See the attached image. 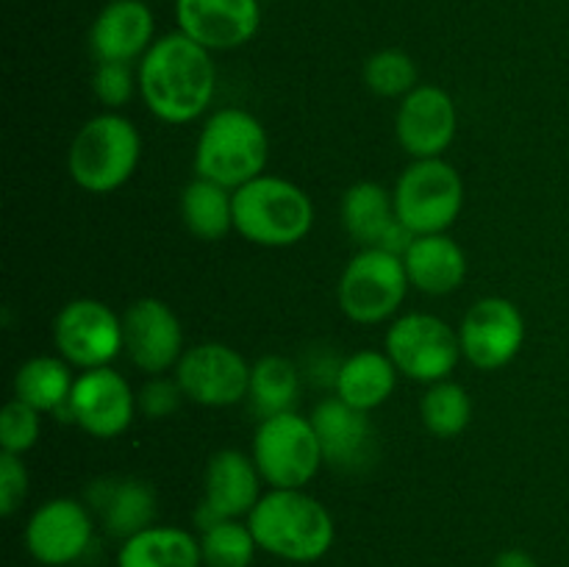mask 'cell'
Instances as JSON below:
<instances>
[{
    "mask_svg": "<svg viewBox=\"0 0 569 567\" xmlns=\"http://www.w3.org/2000/svg\"><path fill=\"white\" fill-rule=\"evenodd\" d=\"M267 159H270V139L264 126L259 117L244 109L214 111L203 122L194 145L198 178H209L231 192L264 176Z\"/></svg>",
    "mask_w": 569,
    "mask_h": 567,
    "instance_id": "3",
    "label": "cell"
},
{
    "mask_svg": "<svg viewBox=\"0 0 569 567\" xmlns=\"http://www.w3.org/2000/svg\"><path fill=\"white\" fill-rule=\"evenodd\" d=\"M383 345L400 376L420 384L445 381L461 359L459 331H453L442 317L426 311L400 315L389 326Z\"/></svg>",
    "mask_w": 569,
    "mask_h": 567,
    "instance_id": "9",
    "label": "cell"
},
{
    "mask_svg": "<svg viewBox=\"0 0 569 567\" xmlns=\"http://www.w3.org/2000/svg\"><path fill=\"white\" fill-rule=\"evenodd\" d=\"M137 406V395L120 372L111 367H94L76 378L70 404L61 415H67V420L76 422L89 437L114 439L128 431Z\"/></svg>",
    "mask_w": 569,
    "mask_h": 567,
    "instance_id": "15",
    "label": "cell"
},
{
    "mask_svg": "<svg viewBox=\"0 0 569 567\" xmlns=\"http://www.w3.org/2000/svg\"><path fill=\"white\" fill-rule=\"evenodd\" d=\"M137 76L148 111L170 126L198 120L214 100L217 67L211 50L181 31L156 39L139 59Z\"/></svg>",
    "mask_w": 569,
    "mask_h": 567,
    "instance_id": "1",
    "label": "cell"
},
{
    "mask_svg": "<svg viewBox=\"0 0 569 567\" xmlns=\"http://www.w3.org/2000/svg\"><path fill=\"white\" fill-rule=\"evenodd\" d=\"M365 83L378 98H406L417 89V64L406 50H378L365 64Z\"/></svg>",
    "mask_w": 569,
    "mask_h": 567,
    "instance_id": "31",
    "label": "cell"
},
{
    "mask_svg": "<svg viewBox=\"0 0 569 567\" xmlns=\"http://www.w3.org/2000/svg\"><path fill=\"white\" fill-rule=\"evenodd\" d=\"M42 434V411L22 400H9L0 411V448L6 454H28Z\"/></svg>",
    "mask_w": 569,
    "mask_h": 567,
    "instance_id": "32",
    "label": "cell"
},
{
    "mask_svg": "<svg viewBox=\"0 0 569 567\" xmlns=\"http://www.w3.org/2000/svg\"><path fill=\"white\" fill-rule=\"evenodd\" d=\"M253 461L270 489H303L326 465L311 417L298 411L264 417L253 434Z\"/></svg>",
    "mask_w": 569,
    "mask_h": 567,
    "instance_id": "7",
    "label": "cell"
},
{
    "mask_svg": "<svg viewBox=\"0 0 569 567\" xmlns=\"http://www.w3.org/2000/svg\"><path fill=\"white\" fill-rule=\"evenodd\" d=\"M395 211L398 220L415 237L445 233L465 206V181L450 161L415 159L395 183Z\"/></svg>",
    "mask_w": 569,
    "mask_h": 567,
    "instance_id": "6",
    "label": "cell"
},
{
    "mask_svg": "<svg viewBox=\"0 0 569 567\" xmlns=\"http://www.w3.org/2000/svg\"><path fill=\"white\" fill-rule=\"evenodd\" d=\"M139 159L142 137L137 126L117 111H106L78 128L67 150V170L87 192L109 195L137 172Z\"/></svg>",
    "mask_w": 569,
    "mask_h": 567,
    "instance_id": "5",
    "label": "cell"
},
{
    "mask_svg": "<svg viewBox=\"0 0 569 567\" xmlns=\"http://www.w3.org/2000/svg\"><path fill=\"white\" fill-rule=\"evenodd\" d=\"M342 226L361 248H383L403 256L415 233L398 220L392 192L376 181H359L342 195Z\"/></svg>",
    "mask_w": 569,
    "mask_h": 567,
    "instance_id": "19",
    "label": "cell"
},
{
    "mask_svg": "<svg viewBox=\"0 0 569 567\" xmlns=\"http://www.w3.org/2000/svg\"><path fill=\"white\" fill-rule=\"evenodd\" d=\"M456 128H459L456 103L442 87L420 83L400 100L395 133L400 148L415 159H439L453 145Z\"/></svg>",
    "mask_w": 569,
    "mask_h": 567,
    "instance_id": "17",
    "label": "cell"
},
{
    "mask_svg": "<svg viewBox=\"0 0 569 567\" xmlns=\"http://www.w3.org/2000/svg\"><path fill=\"white\" fill-rule=\"evenodd\" d=\"M28 495V470L22 456L0 450V515L11 517Z\"/></svg>",
    "mask_w": 569,
    "mask_h": 567,
    "instance_id": "35",
    "label": "cell"
},
{
    "mask_svg": "<svg viewBox=\"0 0 569 567\" xmlns=\"http://www.w3.org/2000/svg\"><path fill=\"white\" fill-rule=\"evenodd\" d=\"M311 426L320 437L322 456L339 470H356L370 459L372 426L367 411L353 409L342 398H326L311 411Z\"/></svg>",
    "mask_w": 569,
    "mask_h": 567,
    "instance_id": "22",
    "label": "cell"
},
{
    "mask_svg": "<svg viewBox=\"0 0 569 567\" xmlns=\"http://www.w3.org/2000/svg\"><path fill=\"white\" fill-rule=\"evenodd\" d=\"M409 287L403 256L383 248H361L339 278V309L359 326H378L398 315Z\"/></svg>",
    "mask_w": 569,
    "mask_h": 567,
    "instance_id": "8",
    "label": "cell"
},
{
    "mask_svg": "<svg viewBox=\"0 0 569 567\" xmlns=\"http://www.w3.org/2000/svg\"><path fill=\"white\" fill-rule=\"evenodd\" d=\"M178 31L206 50L248 44L261 26L259 0H176Z\"/></svg>",
    "mask_w": 569,
    "mask_h": 567,
    "instance_id": "18",
    "label": "cell"
},
{
    "mask_svg": "<svg viewBox=\"0 0 569 567\" xmlns=\"http://www.w3.org/2000/svg\"><path fill=\"white\" fill-rule=\"evenodd\" d=\"M420 417L422 426L439 439L459 437L472 420V400L461 384L450 381H437L428 387V392L420 400Z\"/></svg>",
    "mask_w": 569,
    "mask_h": 567,
    "instance_id": "29",
    "label": "cell"
},
{
    "mask_svg": "<svg viewBox=\"0 0 569 567\" xmlns=\"http://www.w3.org/2000/svg\"><path fill=\"white\" fill-rule=\"evenodd\" d=\"M259 550L292 565L320 561L337 539V523L306 489H267L248 515Z\"/></svg>",
    "mask_w": 569,
    "mask_h": 567,
    "instance_id": "2",
    "label": "cell"
},
{
    "mask_svg": "<svg viewBox=\"0 0 569 567\" xmlns=\"http://www.w3.org/2000/svg\"><path fill=\"white\" fill-rule=\"evenodd\" d=\"M126 354L148 376L172 370L183 356V331L176 311L159 298H139L122 315Z\"/></svg>",
    "mask_w": 569,
    "mask_h": 567,
    "instance_id": "16",
    "label": "cell"
},
{
    "mask_svg": "<svg viewBox=\"0 0 569 567\" xmlns=\"http://www.w3.org/2000/svg\"><path fill=\"white\" fill-rule=\"evenodd\" d=\"M117 567H203L200 537L178 526H150L117 550Z\"/></svg>",
    "mask_w": 569,
    "mask_h": 567,
    "instance_id": "25",
    "label": "cell"
},
{
    "mask_svg": "<svg viewBox=\"0 0 569 567\" xmlns=\"http://www.w3.org/2000/svg\"><path fill=\"white\" fill-rule=\"evenodd\" d=\"M403 265L411 287L426 295L456 292L467 278V253L448 233L415 237L403 253Z\"/></svg>",
    "mask_w": 569,
    "mask_h": 567,
    "instance_id": "23",
    "label": "cell"
},
{
    "mask_svg": "<svg viewBox=\"0 0 569 567\" xmlns=\"http://www.w3.org/2000/svg\"><path fill=\"white\" fill-rule=\"evenodd\" d=\"M181 217L192 237L217 242L233 228V192L209 178H194L181 195Z\"/></svg>",
    "mask_w": 569,
    "mask_h": 567,
    "instance_id": "27",
    "label": "cell"
},
{
    "mask_svg": "<svg viewBox=\"0 0 569 567\" xmlns=\"http://www.w3.org/2000/svg\"><path fill=\"white\" fill-rule=\"evenodd\" d=\"M250 404L261 420L281 411H295L300 398L298 367L283 356H261L250 370Z\"/></svg>",
    "mask_w": 569,
    "mask_h": 567,
    "instance_id": "28",
    "label": "cell"
},
{
    "mask_svg": "<svg viewBox=\"0 0 569 567\" xmlns=\"http://www.w3.org/2000/svg\"><path fill=\"white\" fill-rule=\"evenodd\" d=\"M70 367V361L61 356H33L17 370L14 398L33 406L37 411L61 415L70 404L72 387H76Z\"/></svg>",
    "mask_w": 569,
    "mask_h": 567,
    "instance_id": "26",
    "label": "cell"
},
{
    "mask_svg": "<svg viewBox=\"0 0 569 567\" xmlns=\"http://www.w3.org/2000/svg\"><path fill=\"white\" fill-rule=\"evenodd\" d=\"M153 11L142 0H111L94 17L89 44L98 61H126L133 64L153 44Z\"/></svg>",
    "mask_w": 569,
    "mask_h": 567,
    "instance_id": "21",
    "label": "cell"
},
{
    "mask_svg": "<svg viewBox=\"0 0 569 567\" xmlns=\"http://www.w3.org/2000/svg\"><path fill=\"white\" fill-rule=\"evenodd\" d=\"M261 472L253 456L242 450H217L203 472V500L194 509V528L200 534L220 520H248L261 498Z\"/></svg>",
    "mask_w": 569,
    "mask_h": 567,
    "instance_id": "12",
    "label": "cell"
},
{
    "mask_svg": "<svg viewBox=\"0 0 569 567\" xmlns=\"http://www.w3.org/2000/svg\"><path fill=\"white\" fill-rule=\"evenodd\" d=\"M492 567H539V565L528 550L509 548V550H500V554L495 556Z\"/></svg>",
    "mask_w": 569,
    "mask_h": 567,
    "instance_id": "36",
    "label": "cell"
},
{
    "mask_svg": "<svg viewBox=\"0 0 569 567\" xmlns=\"http://www.w3.org/2000/svg\"><path fill=\"white\" fill-rule=\"evenodd\" d=\"M250 370L253 365L231 345L200 342L183 350L176 365V381L183 389V398L192 404L222 409L248 398Z\"/></svg>",
    "mask_w": 569,
    "mask_h": 567,
    "instance_id": "11",
    "label": "cell"
},
{
    "mask_svg": "<svg viewBox=\"0 0 569 567\" xmlns=\"http://www.w3.org/2000/svg\"><path fill=\"white\" fill-rule=\"evenodd\" d=\"M461 356L472 367L492 372L515 361L526 342V320L509 298H481L467 309L459 326Z\"/></svg>",
    "mask_w": 569,
    "mask_h": 567,
    "instance_id": "13",
    "label": "cell"
},
{
    "mask_svg": "<svg viewBox=\"0 0 569 567\" xmlns=\"http://www.w3.org/2000/svg\"><path fill=\"white\" fill-rule=\"evenodd\" d=\"M53 342L61 359L70 361L72 367L81 370L109 367L126 350L122 317H117L103 300H70L56 315Z\"/></svg>",
    "mask_w": 569,
    "mask_h": 567,
    "instance_id": "10",
    "label": "cell"
},
{
    "mask_svg": "<svg viewBox=\"0 0 569 567\" xmlns=\"http://www.w3.org/2000/svg\"><path fill=\"white\" fill-rule=\"evenodd\" d=\"M315 226V203L298 183L259 176L233 189V231L261 248H289Z\"/></svg>",
    "mask_w": 569,
    "mask_h": 567,
    "instance_id": "4",
    "label": "cell"
},
{
    "mask_svg": "<svg viewBox=\"0 0 569 567\" xmlns=\"http://www.w3.org/2000/svg\"><path fill=\"white\" fill-rule=\"evenodd\" d=\"M203 567H250L259 543L250 531L248 520H220L200 534Z\"/></svg>",
    "mask_w": 569,
    "mask_h": 567,
    "instance_id": "30",
    "label": "cell"
},
{
    "mask_svg": "<svg viewBox=\"0 0 569 567\" xmlns=\"http://www.w3.org/2000/svg\"><path fill=\"white\" fill-rule=\"evenodd\" d=\"M94 537V517L83 500L53 498L33 509L26 523V550L44 567L81 559Z\"/></svg>",
    "mask_w": 569,
    "mask_h": 567,
    "instance_id": "14",
    "label": "cell"
},
{
    "mask_svg": "<svg viewBox=\"0 0 569 567\" xmlns=\"http://www.w3.org/2000/svg\"><path fill=\"white\" fill-rule=\"evenodd\" d=\"M398 367L381 350H356L353 356L337 367L333 387L337 398L350 404L353 409L372 411L387 404L398 384Z\"/></svg>",
    "mask_w": 569,
    "mask_h": 567,
    "instance_id": "24",
    "label": "cell"
},
{
    "mask_svg": "<svg viewBox=\"0 0 569 567\" xmlns=\"http://www.w3.org/2000/svg\"><path fill=\"white\" fill-rule=\"evenodd\" d=\"M183 389L178 387L176 378H164V376H153L137 395V404L142 409L144 417L150 420H164V417L176 415V409L181 406Z\"/></svg>",
    "mask_w": 569,
    "mask_h": 567,
    "instance_id": "34",
    "label": "cell"
},
{
    "mask_svg": "<svg viewBox=\"0 0 569 567\" xmlns=\"http://www.w3.org/2000/svg\"><path fill=\"white\" fill-rule=\"evenodd\" d=\"M94 98L109 109L131 103L133 92H139V76L126 61H100L92 78Z\"/></svg>",
    "mask_w": 569,
    "mask_h": 567,
    "instance_id": "33",
    "label": "cell"
},
{
    "mask_svg": "<svg viewBox=\"0 0 569 567\" xmlns=\"http://www.w3.org/2000/svg\"><path fill=\"white\" fill-rule=\"evenodd\" d=\"M87 506L103 531L120 543L153 526L159 511L153 487L139 478H100L87 489Z\"/></svg>",
    "mask_w": 569,
    "mask_h": 567,
    "instance_id": "20",
    "label": "cell"
}]
</instances>
